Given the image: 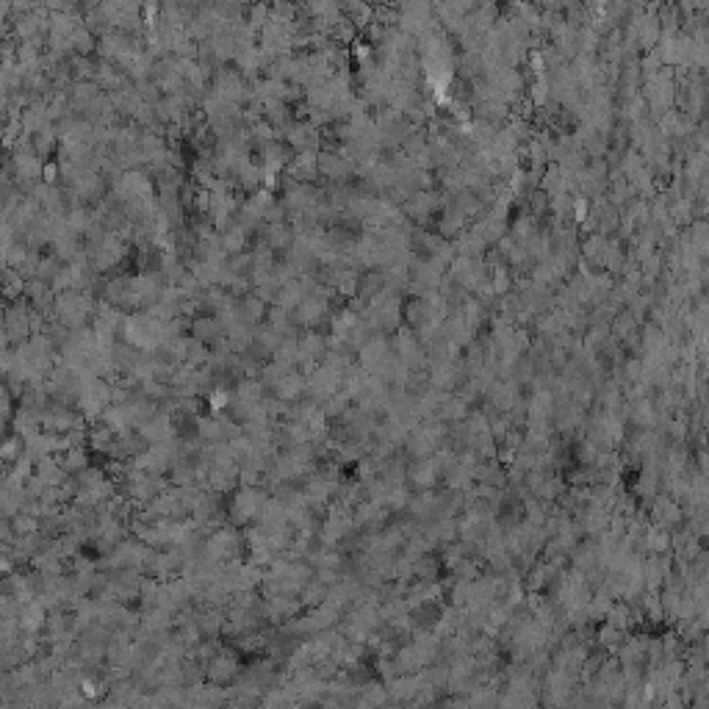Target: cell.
Wrapping results in <instances>:
<instances>
[{
    "instance_id": "6da1fadb",
    "label": "cell",
    "mask_w": 709,
    "mask_h": 709,
    "mask_svg": "<svg viewBox=\"0 0 709 709\" xmlns=\"http://www.w3.org/2000/svg\"><path fill=\"white\" fill-rule=\"evenodd\" d=\"M95 308L97 302L92 294H84V291H61L56 297V313L53 319L61 322L64 327L70 330H84L92 319H95Z\"/></svg>"
},
{
    "instance_id": "7a4b0ae2",
    "label": "cell",
    "mask_w": 709,
    "mask_h": 709,
    "mask_svg": "<svg viewBox=\"0 0 709 709\" xmlns=\"http://www.w3.org/2000/svg\"><path fill=\"white\" fill-rule=\"evenodd\" d=\"M241 673H244V665H241L239 651L233 646H222L214 660L205 662V685L233 687L239 682Z\"/></svg>"
}]
</instances>
